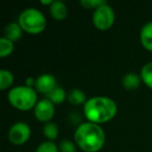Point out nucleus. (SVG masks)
<instances>
[{
    "instance_id": "f257e3e1",
    "label": "nucleus",
    "mask_w": 152,
    "mask_h": 152,
    "mask_svg": "<svg viewBox=\"0 0 152 152\" xmlns=\"http://www.w3.org/2000/svg\"><path fill=\"white\" fill-rule=\"evenodd\" d=\"M74 142L83 152H99L105 143V132L101 125L81 122L74 131Z\"/></svg>"
},
{
    "instance_id": "f03ea898",
    "label": "nucleus",
    "mask_w": 152,
    "mask_h": 152,
    "mask_svg": "<svg viewBox=\"0 0 152 152\" xmlns=\"http://www.w3.org/2000/svg\"><path fill=\"white\" fill-rule=\"evenodd\" d=\"M117 113L118 105L116 101L107 96H93L88 98L83 105V116L87 121L99 125L113 120Z\"/></svg>"
},
{
    "instance_id": "7ed1b4c3",
    "label": "nucleus",
    "mask_w": 152,
    "mask_h": 152,
    "mask_svg": "<svg viewBox=\"0 0 152 152\" xmlns=\"http://www.w3.org/2000/svg\"><path fill=\"white\" fill-rule=\"evenodd\" d=\"M7 100L10 104L16 110L21 112H28L34 110L38 103V92L32 88L26 87L25 85L17 86L9 91Z\"/></svg>"
},
{
    "instance_id": "20e7f679",
    "label": "nucleus",
    "mask_w": 152,
    "mask_h": 152,
    "mask_svg": "<svg viewBox=\"0 0 152 152\" xmlns=\"http://www.w3.org/2000/svg\"><path fill=\"white\" fill-rule=\"evenodd\" d=\"M18 23L23 31L29 34H39L46 28L47 20L45 15L36 7H27L20 13Z\"/></svg>"
},
{
    "instance_id": "39448f33",
    "label": "nucleus",
    "mask_w": 152,
    "mask_h": 152,
    "mask_svg": "<svg viewBox=\"0 0 152 152\" xmlns=\"http://www.w3.org/2000/svg\"><path fill=\"white\" fill-rule=\"evenodd\" d=\"M92 21L97 29L102 31L108 30L113 27L116 21V14L114 9L107 2L104 3L93 12Z\"/></svg>"
},
{
    "instance_id": "423d86ee",
    "label": "nucleus",
    "mask_w": 152,
    "mask_h": 152,
    "mask_svg": "<svg viewBox=\"0 0 152 152\" xmlns=\"http://www.w3.org/2000/svg\"><path fill=\"white\" fill-rule=\"evenodd\" d=\"M31 135V129L26 122H16L10 127L7 137L13 145L21 146L28 142Z\"/></svg>"
},
{
    "instance_id": "0eeeda50",
    "label": "nucleus",
    "mask_w": 152,
    "mask_h": 152,
    "mask_svg": "<svg viewBox=\"0 0 152 152\" xmlns=\"http://www.w3.org/2000/svg\"><path fill=\"white\" fill-rule=\"evenodd\" d=\"M55 114V105L48 99L42 98L38 101L37 105L34 108V115L38 121L42 123L51 122Z\"/></svg>"
},
{
    "instance_id": "6e6552de",
    "label": "nucleus",
    "mask_w": 152,
    "mask_h": 152,
    "mask_svg": "<svg viewBox=\"0 0 152 152\" xmlns=\"http://www.w3.org/2000/svg\"><path fill=\"white\" fill-rule=\"evenodd\" d=\"M56 78L50 73H43L37 77L34 90L38 93L47 96L53 89L57 87Z\"/></svg>"
},
{
    "instance_id": "1a4fd4ad",
    "label": "nucleus",
    "mask_w": 152,
    "mask_h": 152,
    "mask_svg": "<svg viewBox=\"0 0 152 152\" xmlns=\"http://www.w3.org/2000/svg\"><path fill=\"white\" fill-rule=\"evenodd\" d=\"M49 14L52 19L63 21L68 16V5L61 0H53L52 4L49 7Z\"/></svg>"
},
{
    "instance_id": "9d476101",
    "label": "nucleus",
    "mask_w": 152,
    "mask_h": 152,
    "mask_svg": "<svg viewBox=\"0 0 152 152\" xmlns=\"http://www.w3.org/2000/svg\"><path fill=\"white\" fill-rule=\"evenodd\" d=\"M140 41L146 50L152 52V21H149L143 25L140 31Z\"/></svg>"
},
{
    "instance_id": "9b49d317",
    "label": "nucleus",
    "mask_w": 152,
    "mask_h": 152,
    "mask_svg": "<svg viewBox=\"0 0 152 152\" xmlns=\"http://www.w3.org/2000/svg\"><path fill=\"white\" fill-rule=\"evenodd\" d=\"M3 34H3L4 38L11 40L12 42H17L18 40L21 39L23 34V29L18 22H10L5 25Z\"/></svg>"
},
{
    "instance_id": "f8f14e48",
    "label": "nucleus",
    "mask_w": 152,
    "mask_h": 152,
    "mask_svg": "<svg viewBox=\"0 0 152 152\" xmlns=\"http://www.w3.org/2000/svg\"><path fill=\"white\" fill-rule=\"evenodd\" d=\"M122 86L125 90L127 91H134L141 86L142 78L140 74L135 73V72H129V73L125 74L122 77Z\"/></svg>"
},
{
    "instance_id": "ddd939ff",
    "label": "nucleus",
    "mask_w": 152,
    "mask_h": 152,
    "mask_svg": "<svg viewBox=\"0 0 152 152\" xmlns=\"http://www.w3.org/2000/svg\"><path fill=\"white\" fill-rule=\"evenodd\" d=\"M68 101L71 103L72 105L79 106V105H85L87 102L88 98L86 94L83 93V90L80 89H72L71 91L68 93Z\"/></svg>"
},
{
    "instance_id": "4468645a",
    "label": "nucleus",
    "mask_w": 152,
    "mask_h": 152,
    "mask_svg": "<svg viewBox=\"0 0 152 152\" xmlns=\"http://www.w3.org/2000/svg\"><path fill=\"white\" fill-rule=\"evenodd\" d=\"M46 98H48L54 105L55 104H61L66 101V99H68V94L64 88L57 86L55 89H53L52 91L46 96Z\"/></svg>"
},
{
    "instance_id": "2eb2a0df",
    "label": "nucleus",
    "mask_w": 152,
    "mask_h": 152,
    "mask_svg": "<svg viewBox=\"0 0 152 152\" xmlns=\"http://www.w3.org/2000/svg\"><path fill=\"white\" fill-rule=\"evenodd\" d=\"M15 83V76L10 70L1 69L0 70V89L2 91L11 90Z\"/></svg>"
},
{
    "instance_id": "dca6fc26",
    "label": "nucleus",
    "mask_w": 152,
    "mask_h": 152,
    "mask_svg": "<svg viewBox=\"0 0 152 152\" xmlns=\"http://www.w3.org/2000/svg\"><path fill=\"white\" fill-rule=\"evenodd\" d=\"M43 133H44V137L47 139V141L54 142L58 137L59 128L56 125V123L51 121V122L44 124V126H43Z\"/></svg>"
},
{
    "instance_id": "f3484780",
    "label": "nucleus",
    "mask_w": 152,
    "mask_h": 152,
    "mask_svg": "<svg viewBox=\"0 0 152 152\" xmlns=\"http://www.w3.org/2000/svg\"><path fill=\"white\" fill-rule=\"evenodd\" d=\"M140 76L142 78V83L152 90V61H148L142 67Z\"/></svg>"
},
{
    "instance_id": "a211bd4d",
    "label": "nucleus",
    "mask_w": 152,
    "mask_h": 152,
    "mask_svg": "<svg viewBox=\"0 0 152 152\" xmlns=\"http://www.w3.org/2000/svg\"><path fill=\"white\" fill-rule=\"evenodd\" d=\"M14 48H15L14 42H12L11 40L4 38V37L0 38V57L4 58V57L11 55L14 51Z\"/></svg>"
},
{
    "instance_id": "6ab92c4d",
    "label": "nucleus",
    "mask_w": 152,
    "mask_h": 152,
    "mask_svg": "<svg viewBox=\"0 0 152 152\" xmlns=\"http://www.w3.org/2000/svg\"><path fill=\"white\" fill-rule=\"evenodd\" d=\"M36 152H59V149L55 142L45 141L37 147Z\"/></svg>"
},
{
    "instance_id": "aec40b11",
    "label": "nucleus",
    "mask_w": 152,
    "mask_h": 152,
    "mask_svg": "<svg viewBox=\"0 0 152 152\" xmlns=\"http://www.w3.org/2000/svg\"><path fill=\"white\" fill-rule=\"evenodd\" d=\"M77 148L75 142L71 140H63L58 144L59 152H77Z\"/></svg>"
},
{
    "instance_id": "412c9836",
    "label": "nucleus",
    "mask_w": 152,
    "mask_h": 152,
    "mask_svg": "<svg viewBox=\"0 0 152 152\" xmlns=\"http://www.w3.org/2000/svg\"><path fill=\"white\" fill-rule=\"evenodd\" d=\"M79 3H80V5L83 9L95 11L96 9L101 7L102 4L106 3V1H104V0H80Z\"/></svg>"
},
{
    "instance_id": "4be33fe9",
    "label": "nucleus",
    "mask_w": 152,
    "mask_h": 152,
    "mask_svg": "<svg viewBox=\"0 0 152 152\" xmlns=\"http://www.w3.org/2000/svg\"><path fill=\"white\" fill-rule=\"evenodd\" d=\"M36 80H37V78H34V76H27V77L25 78V83H24V85L28 88H32V89H34Z\"/></svg>"
},
{
    "instance_id": "5701e85b",
    "label": "nucleus",
    "mask_w": 152,
    "mask_h": 152,
    "mask_svg": "<svg viewBox=\"0 0 152 152\" xmlns=\"http://www.w3.org/2000/svg\"><path fill=\"white\" fill-rule=\"evenodd\" d=\"M53 0H40V3L43 5H49L50 7L51 4H52Z\"/></svg>"
}]
</instances>
